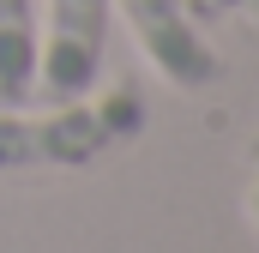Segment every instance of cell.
Here are the masks:
<instances>
[{
  "mask_svg": "<svg viewBox=\"0 0 259 253\" xmlns=\"http://www.w3.org/2000/svg\"><path fill=\"white\" fill-rule=\"evenodd\" d=\"M247 12H253V24H259V0H247Z\"/></svg>",
  "mask_w": 259,
  "mask_h": 253,
  "instance_id": "ba28073f",
  "label": "cell"
},
{
  "mask_svg": "<svg viewBox=\"0 0 259 253\" xmlns=\"http://www.w3.org/2000/svg\"><path fill=\"white\" fill-rule=\"evenodd\" d=\"M36 0H0V109L36 103Z\"/></svg>",
  "mask_w": 259,
  "mask_h": 253,
  "instance_id": "277c9868",
  "label": "cell"
},
{
  "mask_svg": "<svg viewBox=\"0 0 259 253\" xmlns=\"http://www.w3.org/2000/svg\"><path fill=\"white\" fill-rule=\"evenodd\" d=\"M235 6H247V0H187L193 18H217V12H235Z\"/></svg>",
  "mask_w": 259,
  "mask_h": 253,
  "instance_id": "52a82bcc",
  "label": "cell"
},
{
  "mask_svg": "<svg viewBox=\"0 0 259 253\" xmlns=\"http://www.w3.org/2000/svg\"><path fill=\"white\" fill-rule=\"evenodd\" d=\"M115 0H49V30L36 36V103H78L97 91Z\"/></svg>",
  "mask_w": 259,
  "mask_h": 253,
  "instance_id": "7a4b0ae2",
  "label": "cell"
},
{
  "mask_svg": "<svg viewBox=\"0 0 259 253\" xmlns=\"http://www.w3.org/2000/svg\"><path fill=\"white\" fill-rule=\"evenodd\" d=\"M91 109H97V121L109 126V139L121 145V139H133L139 126H145V91H139V78H109L103 91H91Z\"/></svg>",
  "mask_w": 259,
  "mask_h": 253,
  "instance_id": "5b68a950",
  "label": "cell"
},
{
  "mask_svg": "<svg viewBox=\"0 0 259 253\" xmlns=\"http://www.w3.org/2000/svg\"><path fill=\"white\" fill-rule=\"evenodd\" d=\"M115 12L127 18L139 55L175 91H205V85L223 78V55L205 43L199 18L187 12V0H115Z\"/></svg>",
  "mask_w": 259,
  "mask_h": 253,
  "instance_id": "3957f363",
  "label": "cell"
},
{
  "mask_svg": "<svg viewBox=\"0 0 259 253\" xmlns=\"http://www.w3.org/2000/svg\"><path fill=\"white\" fill-rule=\"evenodd\" d=\"M109 145L115 139L97 121L91 97L0 109V175H18V169H84Z\"/></svg>",
  "mask_w": 259,
  "mask_h": 253,
  "instance_id": "6da1fadb",
  "label": "cell"
},
{
  "mask_svg": "<svg viewBox=\"0 0 259 253\" xmlns=\"http://www.w3.org/2000/svg\"><path fill=\"white\" fill-rule=\"evenodd\" d=\"M247 217H253V229H259V133H253V145H247Z\"/></svg>",
  "mask_w": 259,
  "mask_h": 253,
  "instance_id": "8992f818",
  "label": "cell"
}]
</instances>
